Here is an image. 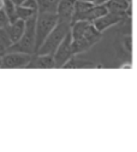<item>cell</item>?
<instances>
[{
    "mask_svg": "<svg viewBox=\"0 0 137 152\" xmlns=\"http://www.w3.org/2000/svg\"><path fill=\"white\" fill-rule=\"evenodd\" d=\"M72 48L75 56L89 51L101 40L102 33L99 31L91 22L78 21L71 24Z\"/></svg>",
    "mask_w": 137,
    "mask_h": 152,
    "instance_id": "1",
    "label": "cell"
},
{
    "mask_svg": "<svg viewBox=\"0 0 137 152\" xmlns=\"http://www.w3.org/2000/svg\"><path fill=\"white\" fill-rule=\"evenodd\" d=\"M71 24L65 22H58L55 28L49 33V35L46 37V40L41 45V47L36 51L38 54H52L54 56L57 48L59 47L62 41L65 39V36L70 33Z\"/></svg>",
    "mask_w": 137,
    "mask_h": 152,
    "instance_id": "2",
    "label": "cell"
},
{
    "mask_svg": "<svg viewBox=\"0 0 137 152\" xmlns=\"http://www.w3.org/2000/svg\"><path fill=\"white\" fill-rule=\"evenodd\" d=\"M36 16L31 17L30 20L25 21V31L21 40L13 44L9 52L16 51V52H24L29 54L35 53V46H36Z\"/></svg>",
    "mask_w": 137,
    "mask_h": 152,
    "instance_id": "3",
    "label": "cell"
},
{
    "mask_svg": "<svg viewBox=\"0 0 137 152\" xmlns=\"http://www.w3.org/2000/svg\"><path fill=\"white\" fill-rule=\"evenodd\" d=\"M58 24V16L53 12H38L36 17V46L35 53L41 47L46 37Z\"/></svg>",
    "mask_w": 137,
    "mask_h": 152,
    "instance_id": "4",
    "label": "cell"
},
{
    "mask_svg": "<svg viewBox=\"0 0 137 152\" xmlns=\"http://www.w3.org/2000/svg\"><path fill=\"white\" fill-rule=\"evenodd\" d=\"M33 58V54L24 52H7L1 58V69H22L27 68Z\"/></svg>",
    "mask_w": 137,
    "mask_h": 152,
    "instance_id": "5",
    "label": "cell"
},
{
    "mask_svg": "<svg viewBox=\"0 0 137 152\" xmlns=\"http://www.w3.org/2000/svg\"><path fill=\"white\" fill-rule=\"evenodd\" d=\"M75 56L73 48H72V35L71 30L65 36V39L62 41L59 47L57 48L54 53V62H55V69H63L64 65Z\"/></svg>",
    "mask_w": 137,
    "mask_h": 152,
    "instance_id": "6",
    "label": "cell"
},
{
    "mask_svg": "<svg viewBox=\"0 0 137 152\" xmlns=\"http://www.w3.org/2000/svg\"><path fill=\"white\" fill-rule=\"evenodd\" d=\"M129 15L130 13H126V12H112V11H108L106 15L100 17L99 20H96L95 22H93V24L95 26V28L99 31L104 33L106 29L126 21L129 18Z\"/></svg>",
    "mask_w": 137,
    "mask_h": 152,
    "instance_id": "7",
    "label": "cell"
},
{
    "mask_svg": "<svg viewBox=\"0 0 137 152\" xmlns=\"http://www.w3.org/2000/svg\"><path fill=\"white\" fill-rule=\"evenodd\" d=\"M75 3L76 0H62L57 9L58 22L72 23V17L75 12Z\"/></svg>",
    "mask_w": 137,
    "mask_h": 152,
    "instance_id": "8",
    "label": "cell"
},
{
    "mask_svg": "<svg viewBox=\"0 0 137 152\" xmlns=\"http://www.w3.org/2000/svg\"><path fill=\"white\" fill-rule=\"evenodd\" d=\"M27 69H55L54 57L52 54L34 53Z\"/></svg>",
    "mask_w": 137,
    "mask_h": 152,
    "instance_id": "9",
    "label": "cell"
},
{
    "mask_svg": "<svg viewBox=\"0 0 137 152\" xmlns=\"http://www.w3.org/2000/svg\"><path fill=\"white\" fill-rule=\"evenodd\" d=\"M9 37H10V40L13 44L18 42L19 40H21V37L23 36L24 31H25V21L23 20H17L14 22H11L6 26L5 28Z\"/></svg>",
    "mask_w": 137,
    "mask_h": 152,
    "instance_id": "10",
    "label": "cell"
},
{
    "mask_svg": "<svg viewBox=\"0 0 137 152\" xmlns=\"http://www.w3.org/2000/svg\"><path fill=\"white\" fill-rule=\"evenodd\" d=\"M94 6L93 3L90 1H83V0H76L75 3V12L72 17V23L78 22V21H83L87 12ZM71 23V24H72Z\"/></svg>",
    "mask_w": 137,
    "mask_h": 152,
    "instance_id": "11",
    "label": "cell"
},
{
    "mask_svg": "<svg viewBox=\"0 0 137 152\" xmlns=\"http://www.w3.org/2000/svg\"><path fill=\"white\" fill-rule=\"evenodd\" d=\"M108 11L112 12H126L131 10V0H109L105 4Z\"/></svg>",
    "mask_w": 137,
    "mask_h": 152,
    "instance_id": "12",
    "label": "cell"
},
{
    "mask_svg": "<svg viewBox=\"0 0 137 152\" xmlns=\"http://www.w3.org/2000/svg\"><path fill=\"white\" fill-rule=\"evenodd\" d=\"M108 12V9L105 4H101V5H95L87 12L86 17L83 21H88V22H95L96 20H99L100 17H102L104 15H106Z\"/></svg>",
    "mask_w": 137,
    "mask_h": 152,
    "instance_id": "13",
    "label": "cell"
},
{
    "mask_svg": "<svg viewBox=\"0 0 137 152\" xmlns=\"http://www.w3.org/2000/svg\"><path fill=\"white\" fill-rule=\"evenodd\" d=\"M62 0H37L38 12H53L57 13L58 5Z\"/></svg>",
    "mask_w": 137,
    "mask_h": 152,
    "instance_id": "14",
    "label": "cell"
},
{
    "mask_svg": "<svg viewBox=\"0 0 137 152\" xmlns=\"http://www.w3.org/2000/svg\"><path fill=\"white\" fill-rule=\"evenodd\" d=\"M77 56H73L72 58L64 65L65 69H80V68H96V66H100V65H96L94 63L87 62V61H81V59H77L76 58Z\"/></svg>",
    "mask_w": 137,
    "mask_h": 152,
    "instance_id": "15",
    "label": "cell"
},
{
    "mask_svg": "<svg viewBox=\"0 0 137 152\" xmlns=\"http://www.w3.org/2000/svg\"><path fill=\"white\" fill-rule=\"evenodd\" d=\"M12 46V42L10 40V37L4 29H0V59L3 58V57L9 52L10 47Z\"/></svg>",
    "mask_w": 137,
    "mask_h": 152,
    "instance_id": "16",
    "label": "cell"
},
{
    "mask_svg": "<svg viewBox=\"0 0 137 152\" xmlns=\"http://www.w3.org/2000/svg\"><path fill=\"white\" fill-rule=\"evenodd\" d=\"M3 10L6 13L10 23L18 20V17H17V5L12 1V0H5V4H4V9Z\"/></svg>",
    "mask_w": 137,
    "mask_h": 152,
    "instance_id": "17",
    "label": "cell"
},
{
    "mask_svg": "<svg viewBox=\"0 0 137 152\" xmlns=\"http://www.w3.org/2000/svg\"><path fill=\"white\" fill-rule=\"evenodd\" d=\"M38 13V11H35V10H31V9H28V7H24V6H17V17L18 20H23V21H28L30 20L31 17L36 16Z\"/></svg>",
    "mask_w": 137,
    "mask_h": 152,
    "instance_id": "18",
    "label": "cell"
},
{
    "mask_svg": "<svg viewBox=\"0 0 137 152\" xmlns=\"http://www.w3.org/2000/svg\"><path fill=\"white\" fill-rule=\"evenodd\" d=\"M21 6H24V7L35 10V11H38V3H37V0H25L23 4H21Z\"/></svg>",
    "mask_w": 137,
    "mask_h": 152,
    "instance_id": "19",
    "label": "cell"
},
{
    "mask_svg": "<svg viewBox=\"0 0 137 152\" xmlns=\"http://www.w3.org/2000/svg\"><path fill=\"white\" fill-rule=\"evenodd\" d=\"M9 23H10V22H9V18H7L6 13L4 12V10L0 11V29L6 28V26H7Z\"/></svg>",
    "mask_w": 137,
    "mask_h": 152,
    "instance_id": "20",
    "label": "cell"
},
{
    "mask_svg": "<svg viewBox=\"0 0 137 152\" xmlns=\"http://www.w3.org/2000/svg\"><path fill=\"white\" fill-rule=\"evenodd\" d=\"M107 1H109V0H95L94 4L95 5H101V4H106Z\"/></svg>",
    "mask_w": 137,
    "mask_h": 152,
    "instance_id": "21",
    "label": "cell"
},
{
    "mask_svg": "<svg viewBox=\"0 0 137 152\" xmlns=\"http://www.w3.org/2000/svg\"><path fill=\"white\" fill-rule=\"evenodd\" d=\"M12 1L18 6V5H21V4H23L24 1H25V0H12Z\"/></svg>",
    "mask_w": 137,
    "mask_h": 152,
    "instance_id": "22",
    "label": "cell"
},
{
    "mask_svg": "<svg viewBox=\"0 0 137 152\" xmlns=\"http://www.w3.org/2000/svg\"><path fill=\"white\" fill-rule=\"evenodd\" d=\"M4 4H5V0H0V11H3V9H4Z\"/></svg>",
    "mask_w": 137,
    "mask_h": 152,
    "instance_id": "23",
    "label": "cell"
},
{
    "mask_svg": "<svg viewBox=\"0 0 137 152\" xmlns=\"http://www.w3.org/2000/svg\"><path fill=\"white\" fill-rule=\"evenodd\" d=\"M0 69H1V59H0Z\"/></svg>",
    "mask_w": 137,
    "mask_h": 152,
    "instance_id": "24",
    "label": "cell"
}]
</instances>
